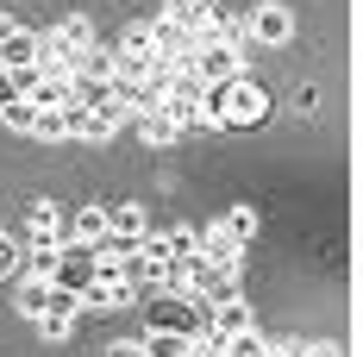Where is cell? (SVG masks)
Masks as SVG:
<instances>
[{"instance_id":"1","label":"cell","mask_w":363,"mask_h":357,"mask_svg":"<svg viewBox=\"0 0 363 357\" xmlns=\"http://www.w3.org/2000/svg\"><path fill=\"white\" fill-rule=\"evenodd\" d=\"M201 320H207V307L188 295V288H157L145 301V332H201Z\"/></svg>"},{"instance_id":"2","label":"cell","mask_w":363,"mask_h":357,"mask_svg":"<svg viewBox=\"0 0 363 357\" xmlns=\"http://www.w3.org/2000/svg\"><path fill=\"white\" fill-rule=\"evenodd\" d=\"M263 119H269V94L257 88L251 75H232V82H225V119H219V126L245 132V126H263Z\"/></svg>"},{"instance_id":"3","label":"cell","mask_w":363,"mask_h":357,"mask_svg":"<svg viewBox=\"0 0 363 357\" xmlns=\"http://www.w3.org/2000/svg\"><path fill=\"white\" fill-rule=\"evenodd\" d=\"M245 38L263 44V50H282V44L294 38V13L282 6V0H263V6H251V19H245Z\"/></svg>"},{"instance_id":"4","label":"cell","mask_w":363,"mask_h":357,"mask_svg":"<svg viewBox=\"0 0 363 357\" xmlns=\"http://www.w3.org/2000/svg\"><path fill=\"white\" fill-rule=\"evenodd\" d=\"M188 70L201 82H232V75H245V44H194Z\"/></svg>"},{"instance_id":"5","label":"cell","mask_w":363,"mask_h":357,"mask_svg":"<svg viewBox=\"0 0 363 357\" xmlns=\"http://www.w3.org/2000/svg\"><path fill=\"white\" fill-rule=\"evenodd\" d=\"M75 314H82V295H69V288H57V282H44L38 332H44V339H69V332H75Z\"/></svg>"},{"instance_id":"6","label":"cell","mask_w":363,"mask_h":357,"mask_svg":"<svg viewBox=\"0 0 363 357\" xmlns=\"http://www.w3.org/2000/svg\"><path fill=\"white\" fill-rule=\"evenodd\" d=\"M194 251H201V263H213L219 276H238V270H245V245H238L225 226H207V232H194Z\"/></svg>"},{"instance_id":"7","label":"cell","mask_w":363,"mask_h":357,"mask_svg":"<svg viewBox=\"0 0 363 357\" xmlns=\"http://www.w3.org/2000/svg\"><path fill=\"white\" fill-rule=\"evenodd\" d=\"M26 101L32 107H63V101H75V75L69 70H38L32 88H26Z\"/></svg>"},{"instance_id":"8","label":"cell","mask_w":363,"mask_h":357,"mask_svg":"<svg viewBox=\"0 0 363 357\" xmlns=\"http://www.w3.org/2000/svg\"><path fill=\"white\" fill-rule=\"evenodd\" d=\"M145 38H150V50H157V57H169V63H182V57L194 50V44H188V32H182V26L169 19V13L145 19Z\"/></svg>"},{"instance_id":"9","label":"cell","mask_w":363,"mask_h":357,"mask_svg":"<svg viewBox=\"0 0 363 357\" xmlns=\"http://www.w3.org/2000/svg\"><path fill=\"white\" fill-rule=\"evenodd\" d=\"M38 63H44V38L13 26V38L0 44V70H38Z\"/></svg>"},{"instance_id":"10","label":"cell","mask_w":363,"mask_h":357,"mask_svg":"<svg viewBox=\"0 0 363 357\" xmlns=\"http://www.w3.org/2000/svg\"><path fill=\"white\" fill-rule=\"evenodd\" d=\"M207 326H213L219 339L245 332V326H251V301H245V295H219V301H207Z\"/></svg>"},{"instance_id":"11","label":"cell","mask_w":363,"mask_h":357,"mask_svg":"<svg viewBox=\"0 0 363 357\" xmlns=\"http://www.w3.org/2000/svg\"><path fill=\"white\" fill-rule=\"evenodd\" d=\"M194 44H245V19L225 13V6H207V26H201Z\"/></svg>"},{"instance_id":"12","label":"cell","mask_w":363,"mask_h":357,"mask_svg":"<svg viewBox=\"0 0 363 357\" xmlns=\"http://www.w3.org/2000/svg\"><path fill=\"white\" fill-rule=\"evenodd\" d=\"M63 238H69V219L57 214V207H50V201H32V245H63Z\"/></svg>"},{"instance_id":"13","label":"cell","mask_w":363,"mask_h":357,"mask_svg":"<svg viewBox=\"0 0 363 357\" xmlns=\"http://www.w3.org/2000/svg\"><path fill=\"white\" fill-rule=\"evenodd\" d=\"M207 6H213V0H163V13L188 32V44H194V38H201V26H207Z\"/></svg>"},{"instance_id":"14","label":"cell","mask_w":363,"mask_h":357,"mask_svg":"<svg viewBox=\"0 0 363 357\" xmlns=\"http://www.w3.org/2000/svg\"><path fill=\"white\" fill-rule=\"evenodd\" d=\"M69 232H75V238H88V245H101V238H107V207H101V201H88V207L69 219Z\"/></svg>"},{"instance_id":"15","label":"cell","mask_w":363,"mask_h":357,"mask_svg":"<svg viewBox=\"0 0 363 357\" xmlns=\"http://www.w3.org/2000/svg\"><path fill=\"white\" fill-rule=\"evenodd\" d=\"M138 132H145V144H157V150H169V144L182 138V126H169L163 113L150 107V113H138Z\"/></svg>"},{"instance_id":"16","label":"cell","mask_w":363,"mask_h":357,"mask_svg":"<svg viewBox=\"0 0 363 357\" xmlns=\"http://www.w3.org/2000/svg\"><path fill=\"white\" fill-rule=\"evenodd\" d=\"M157 251H163L169 263H188V257H194V226H169V232L157 238Z\"/></svg>"},{"instance_id":"17","label":"cell","mask_w":363,"mask_h":357,"mask_svg":"<svg viewBox=\"0 0 363 357\" xmlns=\"http://www.w3.org/2000/svg\"><path fill=\"white\" fill-rule=\"evenodd\" d=\"M219 357H269V339H263L257 326H245V332L225 339V351H219Z\"/></svg>"},{"instance_id":"18","label":"cell","mask_w":363,"mask_h":357,"mask_svg":"<svg viewBox=\"0 0 363 357\" xmlns=\"http://www.w3.org/2000/svg\"><path fill=\"white\" fill-rule=\"evenodd\" d=\"M0 126H6V132H32V126H38V107L19 94V101H6V107H0Z\"/></svg>"},{"instance_id":"19","label":"cell","mask_w":363,"mask_h":357,"mask_svg":"<svg viewBox=\"0 0 363 357\" xmlns=\"http://www.w3.org/2000/svg\"><path fill=\"white\" fill-rule=\"evenodd\" d=\"M32 75H38V70H0V107H6V101H19V94L32 88Z\"/></svg>"},{"instance_id":"20","label":"cell","mask_w":363,"mask_h":357,"mask_svg":"<svg viewBox=\"0 0 363 357\" xmlns=\"http://www.w3.org/2000/svg\"><path fill=\"white\" fill-rule=\"evenodd\" d=\"M219 226H225V232H232L238 245H251V232H257V214H251V207H232V214L219 219Z\"/></svg>"},{"instance_id":"21","label":"cell","mask_w":363,"mask_h":357,"mask_svg":"<svg viewBox=\"0 0 363 357\" xmlns=\"http://www.w3.org/2000/svg\"><path fill=\"white\" fill-rule=\"evenodd\" d=\"M38 307H44V282H26V288H19V314L38 320Z\"/></svg>"},{"instance_id":"22","label":"cell","mask_w":363,"mask_h":357,"mask_svg":"<svg viewBox=\"0 0 363 357\" xmlns=\"http://www.w3.org/2000/svg\"><path fill=\"white\" fill-rule=\"evenodd\" d=\"M13 270H19V245L0 232V276H13Z\"/></svg>"},{"instance_id":"23","label":"cell","mask_w":363,"mask_h":357,"mask_svg":"<svg viewBox=\"0 0 363 357\" xmlns=\"http://www.w3.org/2000/svg\"><path fill=\"white\" fill-rule=\"evenodd\" d=\"M301 357H345V345H332V339H313V345H301Z\"/></svg>"},{"instance_id":"24","label":"cell","mask_w":363,"mask_h":357,"mask_svg":"<svg viewBox=\"0 0 363 357\" xmlns=\"http://www.w3.org/2000/svg\"><path fill=\"white\" fill-rule=\"evenodd\" d=\"M107 357H145V339H119V345H107Z\"/></svg>"},{"instance_id":"25","label":"cell","mask_w":363,"mask_h":357,"mask_svg":"<svg viewBox=\"0 0 363 357\" xmlns=\"http://www.w3.org/2000/svg\"><path fill=\"white\" fill-rule=\"evenodd\" d=\"M6 38H13V19H6V13H0V44H6Z\"/></svg>"}]
</instances>
